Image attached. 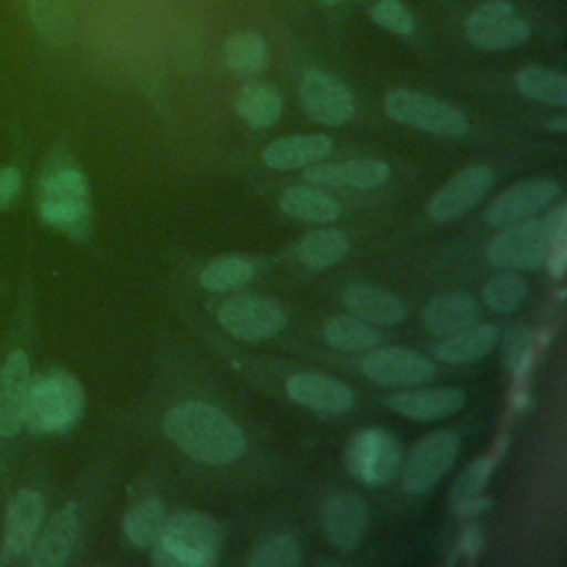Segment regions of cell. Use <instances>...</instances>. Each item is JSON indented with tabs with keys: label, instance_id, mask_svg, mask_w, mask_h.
Returning <instances> with one entry per match:
<instances>
[{
	"label": "cell",
	"instance_id": "38",
	"mask_svg": "<svg viewBox=\"0 0 567 567\" xmlns=\"http://www.w3.org/2000/svg\"><path fill=\"white\" fill-rule=\"evenodd\" d=\"M534 341H536V334L529 328L509 330V334L505 339L503 359L512 374H520L529 365L532 352H534Z\"/></svg>",
	"mask_w": 567,
	"mask_h": 567
},
{
	"label": "cell",
	"instance_id": "18",
	"mask_svg": "<svg viewBox=\"0 0 567 567\" xmlns=\"http://www.w3.org/2000/svg\"><path fill=\"white\" fill-rule=\"evenodd\" d=\"M385 405L412 421H436L458 412L465 405V394L458 388L401 390L388 394Z\"/></svg>",
	"mask_w": 567,
	"mask_h": 567
},
{
	"label": "cell",
	"instance_id": "23",
	"mask_svg": "<svg viewBox=\"0 0 567 567\" xmlns=\"http://www.w3.org/2000/svg\"><path fill=\"white\" fill-rule=\"evenodd\" d=\"M481 319L478 301L467 292H445L423 308V326L436 337L461 332Z\"/></svg>",
	"mask_w": 567,
	"mask_h": 567
},
{
	"label": "cell",
	"instance_id": "43",
	"mask_svg": "<svg viewBox=\"0 0 567 567\" xmlns=\"http://www.w3.org/2000/svg\"><path fill=\"white\" fill-rule=\"evenodd\" d=\"M547 128H549V131H558V133H563V131H567V120H565V117L551 120V122H547Z\"/></svg>",
	"mask_w": 567,
	"mask_h": 567
},
{
	"label": "cell",
	"instance_id": "30",
	"mask_svg": "<svg viewBox=\"0 0 567 567\" xmlns=\"http://www.w3.org/2000/svg\"><path fill=\"white\" fill-rule=\"evenodd\" d=\"M323 339L328 346L341 352H370L379 346L381 334L372 328V323L354 317V315H339L326 321Z\"/></svg>",
	"mask_w": 567,
	"mask_h": 567
},
{
	"label": "cell",
	"instance_id": "37",
	"mask_svg": "<svg viewBox=\"0 0 567 567\" xmlns=\"http://www.w3.org/2000/svg\"><path fill=\"white\" fill-rule=\"evenodd\" d=\"M494 463L489 458H474L452 485V507L483 494Z\"/></svg>",
	"mask_w": 567,
	"mask_h": 567
},
{
	"label": "cell",
	"instance_id": "42",
	"mask_svg": "<svg viewBox=\"0 0 567 567\" xmlns=\"http://www.w3.org/2000/svg\"><path fill=\"white\" fill-rule=\"evenodd\" d=\"M489 505H492V503H489V498L481 494V496H476V498H472V501H465V503L456 505V507H454V512H456L458 516H476V514L485 512Z\"/></svg>",
	"mask_w": 567,
	"mask_h": 567
},
{
	"label": "cell",
	"instance_id": "31",
	"mask_svg": "<svg viewBox=\"0 0 567 567\" xmlns=\"http://www.w3.org/2000/svg\"><path fill=\"white\" fill-rule=\"evenodd\" d=\"M164 520H166L164 503L159 498L148 496L124 514L122 518L124 538L137 549H151V545L157 540L162 532Z\"/></svg>",
	"mask_w": 567,
	"mask_h": 567
},
{
	"label": "cell",
	"instance_id": "8",
	"mask_svg": "<svg viewBox=\"0 0 567 567\" xmlns=\"http://www.w3.org/2000/svg\"><path fill=\"white\" fill-rule=\"evenodd\" d=\"M221 328L241 341H266L286 326V312L268 297L237 295L217 310Z\"/></svg>",
	"mask_w": 567,
	"mask_h": 567
},
{
	"label": "cell",
	"instance_id": "5",
	"mask_svg": "<svg viewBox=\"0 0 567 567\" xmlns=\"http://www.w3.org/2000/svg\"><path fill=\"white\" fill-rule=\"evenodd\" d=\"M565 221V206L551 210L545 219H520L501 226L487 244V259L501 270H536L547 261L551 233Z\"/></svg>",
	"mask_w": 567,
	"mask_h": 567
},
{
	"label": "cell",
	"instance_id": "27",
	"mask_svg": "<svg viewBox=\"0 0 567 567\" xmlns=\"http://www.w3.org/2000/svg\"><path fill=\"white\" fill-rule=\"evenodd\" d=\"M235 111L250 128H268L281 117L284 102L272 84L250 82L239 89Z\"/></svg>",
	"mask_w": 567,
	"mask_h": 567
},
{
	"label": "cell",
	"instance_id": "15",
	"mask_svg": "<svg viewBox=\"0 0 567 567\" xmlns=\"http://www.w3.org/2000/svg\"><path fill=\"white\" fill-rule=\"evenodd\" d=\"M286 394L319 414H346L354 403L352 390L343 381L321 372H297L288 377Z\"/></svg>",
	"mask_w": 567,
	"mask_h": 567
},
{
	"label": "cell",
	"instance_id": "11",
	"mask_svg": "<svg viewBox=\"0 0 567 567\" xmlns=\"http://www.w3.org/2000/svg\"><path fill=\"white\" fill-rule=\"evenodd\" d=\"M361 368L370 381L388 388H412L434 377V363L425 354L403 346L372 348L365 352Z\"/></svg>",
	"mask_w": 567,
	"mask_h": 567
},
{
	"label": "cell",
	"instance_id": "21",
	"mask_svg": "<svg viewBox=\"0 0 567 567\" xmlns=\"http://www.w3.org/2000/svg\"><path fill=\"white\" fill-rule=\"evenodd\" d=\"M29 359L22 350H13L0 370V434L13 436L22 427L27 388H29Z\"/></svg>",
	"mask_w": 567,
	"mask_h": 567
},
{
	"label": "cell",
	"instance_id": "35",
	"mask_svg": "<svg viewBox=\"0 0 567 567\" xmlns=\"http://www.w3.org/2000/svg\"><path fill=\"white\" fill-rule=\"evenodd\" d=\"M527 297V281L516 270H505L489 277L481 290V299L494 312L507 315L518 310Z\"/></svg>",
	"mask_w": 567,
	"mask_h": 567
},
{
	"label": "cell",
	"instance_id": "33",
	"mask_svg": "<svg viewBox=\"0 0 567 567\" xmlns=\"http://www.w3.org/2000/svg\"><path fill=\"white\" fill-rule=\"evenodd\" d=\"M516 89L536 102L551 106L567 104V78L545 66H525L516 73Z\"/></svg>",
	"mask_w": 567,
	"mask_h": 567
},
{
	"label": "cell",
	"instance_id": "19",
	"mask_svg": "<svg viewBox=\"0 0 567 567\" xmlns=\"http://www.w3.org/2000/svg\"><path fill=\"white\" fill-rule=\"evenodd\" d=\"M78 538V507L75 503H66L60 507L44 529L35 536L31 545L29 563L33 567H58L66 563L73 551Z\"/></svg>",
	"mask_w": 567,
	"mask_h": 567
},
{
	"label": "cell",
	"instance_id": "1",
	"mask_svg": "<svg viewBox=\"0 0 567 567\" xmlns=\"http://www.w3.org/2000/svg\"><path fill=\"white\" fill-rule=\"evenodd\" d=\"M162 425L177 450L204 465H228L246 447L241 427L206 401H186L171 408Z\"/></svg>",
	"mask_w": 567,
	"mask_h": 567
},
{
	"label": "cell",
	"instance_id": "41",
	"mask_svg": "<svg viewBox=\"0 0 567 567\" xmlns=\"http://www.w3.org/2000/svg\"><path fill=\"white\" fill-rule=\"evenodd\" d=\"M485 545V538H483V529L478 525H470L463 529L461 538H458V554H465V556H476L481 554Z\"/></svg>",
	"mask_w": 567,
	"mask_h": 567
},
{
	"label": "cell",
	"instance_id": "20",
	"mask_svg": "<svg viewBox=\"0 0 567 567\" xmlns=\"http://www.w3.org/2000/svg\"><path fill=\"white\" fill-rule=\"evenodd\" d=\"M42 514H44V501L40 492L20 489L7 507L2 551L13 558L27 554L40 532Z\"/></svg>",
	"mask_w": 567,
	"mask_h": 567
},
{
	"label": "cell",
	"instance_id": "6",
	"mask_svg": "<svg viewBox=\"0 0 567 567\" xmlns=\"http://www.w3.org/2000/svg\"><path fill=\"white\" fill-rule=\"evenodd\" d=\"M383 109L392 120L439 137H463L470 131L467 117L456 106L419 91L394 89L385 95Z\"/></svg>",
	"mask_w": 567,
	"mask_h": 567
},
{
	"label": "cell",
	"instance_id": "24",
	"mask_svg": "<svg viewBox=\"0 0 567 567\" xmlns=\"http://www.w3.org/2000/svg\"><path fill=\"white\" fill-rule=\"evenodd\" d=\"M332 148V142L323 133H308V135H288L270 142L261 159L266 166L275 171H292L317 164L323 159Z\"/></svg>",
	"mask_w": 567,
	"mask_h": 567
},
{
	"label": "cell",
	"instance_id": "4",
	"mask_svg": "<svg viewBox=\"0 0 567 567\" xmlns=\"http://www.w3.org/2000/svg\"><path fill=\"white\" fill-rule=\"evenodd\" d=\"M84 410V388L69 370H47L29 379L22 425L35 434L69 430Z\"/></svg>",
	"mask_w": 567,
	"mask_h": 567
},
{
	"label": "cell",
	"instance_id": "44",
	"mask_svg": "<svg viewBox=\"0 0 567 567\" xmlns=\"http://www.w3.org/2000/svg\"><path fill=\"white\" fill-rule=\"evenodd\" d=\"M321 4H337V2H341V0H319Z\"/></svg>",
	"mask_w": 567,
	"mask_h": 567
},
{
	"label": "cell",
	"instance_id": "28",
	"mask_svg": "<svg viewBox=\"0 0 567 567\" xmlns=\"http://www.w3.org/2000/svg\"><path fill=\"white\" fill-rule=\"evenodd\" d=\"M350 248L343 230L326 226L308 233L297 246V259L310 270H326L341 261Z\"/></svg>",
	"mask_w": 567,
	"mask_h": 567
},
{
	"label": "cell",
	"instance_id": "36",
	"mask_svg": "<svg viewBox=\"0 0 567 567\" xmlns=\"http://www.w3.org/2000/svg\"><path fill=\"white\" fill-rule=\"evenodd\" d=\"M301 560L299 543L290 534L270 536L248 558L250 567H295Z\"/></svg>",
	"mask_w": 567,
	"mask_h": 567
},
{
	"label": "cell",
	"instance_id": "9",
	"mask_svg": "<svg viewBox=\"0 0 567 567\" xmlns=\"http://www.w3.org/2000/svg\"><path fill=\"white\" fill-rule=\"evenodd\" d=\"M465 35L478 49L507 51L527 42L529 24L507 0H489L467 16Z\"/></svg>",
	"mask_w": 567,
	"mask_h": 567
},
{
	"label": "cell",
	"instance_id": "3",
	"mask_svg": "<svg viewBox=\"0 0 567 567\" xmlns=\"http://www.w3.org/2000/svg\"><path fill=\"white\" fill-rule=\"evenodd\" d=\"M38 210L47 226L75 239L86 237L91 228V190L84 173L69 162H53L40 182Z\"/></svg>",
	"mask_w": 567,
	"mask_h": 567
},
{
	"label": "cell",
	"instance_id": "26",
	"mask_svg": "<svg viewBox=\"0 0 567 567\" xmlns=\"http://www.w3.org/2000/svg\"><path fill=\"white\" fill-rule=\"evenodd\" d=\"M279 208L299 221L330 224L339 219L341 204L330 197L321 186H290L279 197Z\"/></svg>",
	"mask_w": 567,
	"mask_h": 567
},
{
	"label": "cell",
	"instance_id": "17",
	"mask_svg": "<svg viewBox=\"0 0 567 567\" xmlns=\"http://www.w3.org/2000/svg\"><path fill=\"white\" fill-rule=\"evenodd\" d=\"M326 538L341 551H350L363 538L368 525V505L352 492L334 494L323 505L321 516Z\"/></svg>",
	"mask_w": 567,
	"mask_h": 567
},
{
	"label": "cell",
	"instance_id": "12",
	"mask_svg": "<svg viewBox=\"0 0 567 567\" xmlns=\"http://www.w3.org/2000/svg\"><path fill=\"white\" fill-rule=\"evenodd\" d=\"M560 195V184L549 177L523 179L503 193H498L492 204L485 208L483 217L489 226H505L512 221H520L534 217L549 204H554Z\"/></svg>",
	"mask_w": 567,
	"mask_h": 567
},
{
	"label": "cell",
	"instance_id": "7",
	"mask_svg": "<svg viewBox=\"0 0 567 567\" xmlns=\"http://www.w3.org/2000/svg\"><path fill=\"white\" fill-rule=\"evenodd\" d=\"M346 465L348 472L363 485H385L399 472L401 443L383 427L359 430L348 441Z\"/></svg>",
	"mask_w": 567,
	"mask_h": 567
},
{
	"label": "cell",
	"instance_id": "39",
	"mask_svg": "<svg viewBox=\"0 0 567 567\" xmlns=\"http://www.w3.org/2000/svg\"><path fill=\"white\" fill-rule=\"evenodd\" d=\"M370 16L379 27L396 35H410L414 31V18L399 0H379L370 9Z\"/></svg>",
	"mask_w": 567,
	"mask_h": 567
},
{
	"label": "cell",
	"instance_id": "25",
	"mask_svg": "<svg viewBox=\"0 0 567 567\" xmlns=\"http://www.w3.org/2000/svg\"><path fill=\"white\" fill-rule=\"evenodd\" d=\"M498 341V328L494 323H474L461 332L443 337L434 346V357L443 363L458 365L485 359Z\"/></svg>",
	"mask_w": 567,
	"mask_h": 567
},
{
	"label": "cell",
	"instance_id": "34",
	"mask_svg": "<svg viewBox=\"0 0 567 567\" xmlns=\"http://www.w3.org/2000/svg\"><path fill=\"white\" fill-rule=\"evenodd\" d=\"M255 277V264L239 255H224L213 259L202 272L199 284L210 292H226L248 284Z\"/></svg>",
	"mask_w": 567,
	"mask_h": 567
},
{
	"label": "cell",
	"instance_id": "2",
	"mask_svg": "<svg viewBox=\"0 0 567 567\" xmlns=\"http://www.w3.org/2000/svg\"><path fill=\"white\" fill-rule=\"evenodd\" d=\"M224 532L215 518L202 512L166 516L157 540L151 545L155 567H210L217 563Z\"/></svg>",
	"mask_w": 567,
	"mask_h": 567
},
{
	"label": "cell",
	"instance_id": "10",
	"mask_svg": "<svg viewBox=\"0 0 567 567\" xmlns=\"http://www.w3.org/2000/svg\"><path fill=\"white\" fill-rule=\"evenodd\" d=\"M458 452V436L450 430H439L423 436L403 465L401 485L408 494H423L434 487L452 467Z\"/></svg>",
	"mask_w": 567,
	"mask_h": 567
},
{
	"label": "cell",
	"instance_id": "32",
	"mask_svg": "<svg viewBox=\"0 0 567 567\" xmlns=\"http://www.w3.org/2000/svg\"><path fill=\"white\" fill-rule=\"evenodd\" d=\"M31 22L40 35L60 47L73 38V13L66 0H27Z\"/></svg>",
	"mask_w": 567,
	"mask_h": 567
},
{
	"label": "cell",
	"instance_id": "40",
	"mask_svg": "<svg viewBox=\"0 0 567 567\" xmlns=\"http://www.w3.org/2000/svg\"><path fill=\"white\" fill-rule=\"evenodd\" d=\"M20 186H22V177L18 168L13 166L0 168V213L9 208V204L18 197Z\"/></svg>",
	"mask_w": 567,
	"mask_h": 567
},
{
	"label": "cell",
	"instance_id": "29",
	"mask_svg": "<svg viewBox=\"0 0 567 567\" xmlns=\"http://www.w3.org/2000/svg\"><path fill=\"white\" fill-rule=\"evenodd\" d=\"M221 58L228 71L239 78H250L264 71L268 62V44L255 31H239L224 42Z\"/></svg>",
	"mask_w": 567,
	"mask_h": 567
},
{
	"label": "cell",
	"instance_id": "13",
	"mask_svg": "<svg viewBox=\"0 0 567 567\" xmlns=\"http://www.w3.org/2000/svg\"><path fill=\"white\" fill-rule=\"evenodd\" d=\"M492 188V171L485 164H472L452 175L430 199V219L445 224L463 217Z\"/></svg>",
	"mask_w": 567,
	"mask_h": 567
},
{
	"label": "cell",
	"instance_id": "14",
	"mask_svg": "<svg viewBox=\"0 0 567 567\" xmlns=\"http://www.w3.org/2000/svg\"><path fill=\"white\" fill-rule=\"evenodd\" d=\"M303 111L319 124L343 126L354 113L352 93L323 71H308L299 82Z\"/></svg>",
	"mask_w": 567,
	"mask_h": 567
},
{
	"label": "cell",
	"instance_id": "16",
	"mask_svg": "<svg viewBox=\"0 0 567 567\" xmlns=\"http://www.w3.org/2000/svg\"><path fill=\"white\" fill-rule=\"evenodd\" d=\"M303 177L323 188H357L370 190L388 182L390 168L381 159H346L332 164H310Z\"/></svg>",
	"mask_w": 567,
	"mask_h": 567
},
{
	"label": "cell",
	"instance_id": "22",
	"mask_svg": "<svg viewBox=\"0 0 567 567\" xmlns=\"http://www.w3.org/2000/svg\"><path fill=\"white\" fill-rule=\"evenodd\" d=\"M343 306L359 319L377 326H394L405 319V303L390 290L370 284H350L341 290Z\"/></svg>",
	"mask_w": 567,
	"mask_h": 567
}]
</instances>
